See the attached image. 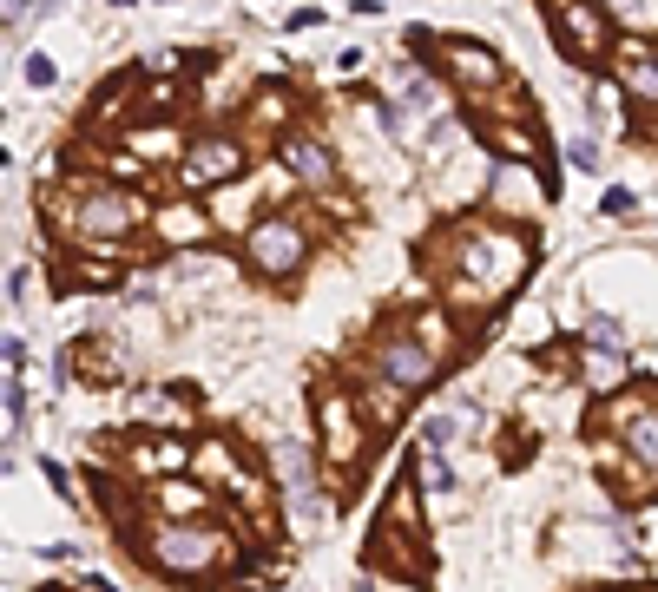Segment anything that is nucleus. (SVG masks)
<instances>
[{"label": "nucleus", "mask_w": 658, "mask_h": 592, "mask_svg": "<svg viewBox=\"0 0 658 592\" xmlns=\"http://www.w3.org/2000/svg\"><path fill=\"white\" fill-rule=\"evenodd\" d=\"M448 296L455 303H468V310H481V303H501L507 290H514L520 277H527V237L507 231V224H455L448 231Z\"/></svg>", "instance_id": "obj_1"}, {"label": "nucleus", "mask_w": 658, "mask_h": 592, "mask_svg": "<svg viewBox=\"0 0 658 592\" xmlns=\"http://www.w3.org/2000/svg\"><path fill=\"white\" fill-rule=\"evenodd\" d=\"M441 356H448V310H422L408 329H389L369 356V375H382L389 389L415 395L422 382H435Z\"/></svg>", "instance_id": "obj_2"}, {"label": "nucleus", "mask_w": 658, "mask_h": 592, "mask_svg": "<svg viewBox=\"0 0 658 592\" xmlns=\"http://www.w3.org/2000/svg\"><path fill=\"white\" fill-rule=\"evenodd\" d=\"M145 560L165 579H204L218 560H231V533L204 527V520H165L145 533Z\"/></svg>", "instance_id": "obj_3"}, {"label": "nucleus", "mask_w": 658, "mask_h": 592, "mask_svg": "<svg viewBox=\"0 0 658 592\" xmlns=\"http://www.w3.org/2000/svg\"><path fill=\"white\" fill-rule=\"evenodd\" d=\"M369 560L395 566L402 579H428V540H422V507H415V481H402L382 500V527L369 540Z\"/></svg>", "instance_id": "obj_4"}, {"label": "nucleus", "mask_w": 658, "mask_h": 592, "mask_svg": "<svg viewBox=\"0 0 658 592\" xmlns=\"http://www.w3.org/2000/svg\"><path fill=\"white\" fill-rule=\"evenodd\" d=\"M60 224L73 237H93V244H112V237H132L145 224V204L119 185H79L73 198L60 204Z\"/></svg>", "instance_id": "obj_5"}, {"label": "nucleus", "mask_w": 658, "mask_h": 592, "mask_svg": "<svg viewBox=\"0 0 658 592\" xmlns=\"http://www.w3.org/2000/svg\"><path fill=\"white\" fill-rule=\"evenodd\" d=\"M612 428H619L632 468H639V487H658V395H626L612 408Z\"/></svg>", "instance_id": "obj_6"}, {"label": "nucleus", "mask_w": 658, "mask_h": 592, "mask_svg": "<svg viewBox=\"0 0 658 592\" xmlns=\"http://www.w3.org/2000/svg\"><path fill=\"white\" fill-rule=\"evenodd\" d=\"M303 250H310V244H303V231L283 218V211L257 218V224H251V237H244V257H251L264 277H290V270L303 264Z\"/></svg>", "instance_id": "obj_7"}, {"label": "nucleus", "mask_w": 658, "mask_h": 592, "mask_svg": "<svg viewBox=\"0 0 658 592\" xmlns=\"http://www.w3.org/2000/svg\"><path fill=\"white\" fill-rule=\"evenodd\" d=\"M316 421H323V461L329 468H356L362 454V408L349 395H323L316 402Z\"/></svg>", "instance_id": "obj_8"}, {"label": "nucleus", "mask_w": 658, "mask_h": 592, "mask_svg": "<svg viewBox=\"0 0 658 592\" xmlns=\"http://www.w3.org/2000/svg\"><path fill=\"white\" fill-rule=\"evenodd\" d=\"M244 172V145L237 139H224V132H211V139H198L191 145V158H185V185H224V178H237Z\"/></svg>", "instance_id": "obj_9"}, {"label": "nucleus", "mask_w": 658, "mask_h": 592, "mask_svg": "<svg viewBox=\"0 0 658 592\" xmlns=\"http://www.w3.org/2000/svg\"><path fill=\"white\" fill-rule=\"evenodd\" d=\"M198 474H204V481H218V487H231V494H244V507L264 514V481H257L244 461H231L224 441H204V448H198Z\"/></svg>", "instance_id": "obj_10"}, {"label": "nucleus", "mask_w": 658, "mask_h": 592, "mask_svg": "<svg viewBox=\"0 0 658 592\" xmlns=\"http://www.w3.org/2000/svg\"><path fill=\"white\" fill-rule=\"evenodd\" d=\"M619 86L658 112V40H619Z\"/></svg>", "instance_id": "obj_11"}, {"label": "nucleus", "mask_w": 658, "mask_h": 592, "mask_svg": "<svg viewBox=\"0 0 658 592\" xmlns=\"http://www.w3.org/2000/svg\"><path fill=\"white\" fill-rule=\"evenodd\" d=\"M553 20L566 27V40H573V53H580V60L606 53V14H599L593 0H553Z\"/></svg>", "instance_id": "obj_12"}, {"label": "nucleus", "mask_w": 658, "mask_h": 592, "mask_svg": "<svg viewBox=\"0 0 658 592\" xmlns=\"http://www.w3.org/2000/svg\"><path fill=\"white\" fill-rule=\"evenodd\" d=\"M441 60H448V73H455L468 93H487V86H501V60H494L481 40H448V47H441Z\"/></svg>", "instance_id": "obj_13"}, {"label": "nucleus", "mask_w": 658, "mask_h": 592, "mask_svg": "<svg viewBox=\"0 0 658 592\" xmlns=\"http://www.w3.org/2000/svg\"><path fill=\"white\" fill-rule=\"evenodd\" d=\"M283 172L297 178V185H310V191H336V158L323 152L316 139H283Z\"/></svg>", "instance_id": "obj_14"}, {"label": "nucleus", "mask_w": 658, "mask_h": 592, "mask_svg": "<svg viewBox=\"0 0 658 592\" xmlns=\"http://www.w3.org/2000/svg\"><path fill=\"white\" fill-rule=\"evenodd\" d=\"M191 454H185V441L178 435H158V441H139L132 448V468H145V474H172V468H185Z\"/></svg>", "instance_id": "obj_15"}, {"label": "nucleus", "mask_w": 658, "mask_h": 592, "mask_svg": "<svg viewBox=\"0 0 658 592\" xmlns=\"http://www.w3.org/2000/svg\"><path fill=\"white\" fill-rule=\"evenodd\" d=\"M204 507H211V494H204V487H191V481H165L158 487V514H204Z\"/></svg>", "instance_id": "obj_16"}, {"label": "nucleus", "mask_w": 658, "mask_h": 592, "mask_svg": "<svg viewBox=\"0 0 658 592\" xmlns=\"http://www.w3.org/2000/svg\"><path fill=\"white\" fill-rule=\"evenodd\" d=\"M158 237H165V244H198V237H204V218L191 211V204H172V211L158 218Z\"/></svg>", "instance_id": "obj_17"}, {"label": "nucleus", "mask_w": 658, "mask_h": 592, "mask_svg": "<svg viewBox=\"0 0 658 592\" xmlns=\"http://www.w3.org/2000/svg\"><path fill=\"white\" fill-rule=\"evenodd\" d=\"M362 395H369V421H402V408H408V395L389 389L382 375H369V382H362Z\"/></svg>", "instance_id": "obj_18"}, {"label": "nucleus", "mask_w": 658, "mask_h": 592, "mask_svg": "<svg viewBox=\"0 0 658 592\" xmlns=\"http://www.w3.org/2000/svg\"><path fill=\"white\" fill-rule=\"evenodd\" d=\"M586 382H593V389H619V382H626V356H619V349H593V356H586Z\"/></svg>", "instance_id": "obj_19"}, {"label": "nucleus", "mask_w": 658, "mask_h": 592, "mask_svg": "<svg viewBox=\"0 0 658 592\" xmlns=\"http://www.w3.org/2000/svg\"><path fill=\"white\" fill-rule=\"evenodd\" d=\"M428 106H435V86L408 73V79H402V112H428Z\"/></svg>", "instance_id": "obj_20"}, {"label": "nucleus", "mask_w": 658, "mask_h": 592, "mask_svg": "<svg viewBox=\"0 0 658 592\" xmlns=\"http://www.w3.org/2000/svg\"><path fill=\"white\" fill-rule=\"evenodd\" d=\"M283 106H290V99H283L277 86H270V93H257V106H251V125H277V119H283Z\"/></svg>", "instance_id": "obj_21"}, {"label": "nucleus", "mask_w": 658, "mask_h": 592, "mask_svg": "<svg viewBox=\"0 0 658 592\" xmlns=\"http://www.w3.org/2000/svg\"><path fill=\"white\" fill-rule=\"evenodd\" d=\"M599 204H606V218H632V204H639V198H632L626 185H606V198H599Z\"/></svg>", "instance_id": "obj_22"}, {"label": "nucleus", "mask_w": 658, "mask_h": 592, "mask_svg": "<svg viewBox=\"0 0 658 592\" xmlns=\"http://www.w3.org/2000/svg\"><path fill=\"white\" fill-rule=\"evenodd\" d=\"M566 158H573L580 172H599V145L593 139H573V145H566Z\"/></svg>", "instance_id": "obj_23"}, {"label": "nucleus", "mask_w": 658, "mask_h": 592, "mask_svg": "<svg viewBox=\"0 0 658 592\" xmlns=\"http://www.w3.org/2000/svg\"><path fill=\"white\" fill-rule=\"evenodd\" d=\"M7 421H14V428L27 421V395H20V382H7Z\"/></svg>", "instance_id": "obj_24"}, {"label": "nucleus", "mask_w": 658, "mask_h": 592, "mask_svg": "<svg viewBox=\"0 0 658 592\" xmlns=\"http://www.w3.org/2000/svg\"><path fill=\"white\" fill-rule=\"evenodd\" d=\"M27 79H33V86H53V60H40V53H33V60H27Z\"/></svg>", "instance_id": "obj_25"}, {"label": "nucleus", "mask_w": 658, "mask_h": 592, "mask_svg": "<svg viewBox=\"0 0 658 592\" xmlns=\"http://www.w3.org/2000/svg\"><path fill=\"white\" fill-rule=\"evenodd\" d=\"M7 369H14V375L27 369V343H20V336H7Z\"/></svg>", "instance_id": "obj_26"}, {"label": "nucleus", "mask_w": 658, "mask_h": 592, "mask_svg": "<svg viewBox=\"0 0 658 592\" xmlns=\"http://www.w3.org/2000/svg\"><path fill=\"white\" fill-rule=\"evenodd\" d=\"M119 7H132V0H119Z\"/></svg>", "instance_id": "obj_27"}, {"label": "nucleus", "mask_w": 658, "mask_h": 592, "mask_svg": "<svg viewBox=\"0 0 658 592\" xmlns=\"http://www.w3.org/2000/svg\"><path fill=\"white\" fill-rule=\"evenodd\" d=\"M639 592H652V586H639Z\"/></svg>", "instance_id": "obj_28"}]
</instances>
